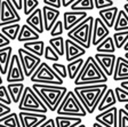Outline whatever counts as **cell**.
<instances>
[{
	"mask_svg": "<svg viewBox=\"0 0 128 127\" xmlns=\"http://www.w3.org/2000/svg\"><path fill=\"white\" fill-rule=\"evenodd\" d=\"M106 89V82H101L92 85H79L73 88V92L85 106L87 113H93L97 109L100 101Z\"/></svg>",
	"mask_w": 128,
	"mask_h": 127,
	"instance_id": "cell-1",
	"label": "cell"
},
{
	"mask_svg": "<svg viewBox=\"0 0 128 127\" xmlns=\"http://www.w3.org/2000/svg\"><path fill=\"white\" fill-rule=\"evenodd\" d=\"M32 88L38 94L44 103L47 105L48 110L55 112L62 102L64 95L66 94L68 88L63 85H50V84H39L33 82Z\"/></svg>",
	"mask_w": 128,
	"mask_h": 127,
	"instance_id": "cell-2",
	"label": "cell"
},
{
	"mask_svg": "<svg viewBox=\"0 0 128 127\" xmlns=\"http://www.w3.org/2000/svg\"><path fill=\"white\" fill-rule=\"evenodd\" d=\"M74 86L79 85H92V84H101L108 82V76L102 70L100 64L96 62L94 56H89L84 62V65L73 80Z\"/></svg>",
	"mask_w": 128,
	"mask_h": 127,
	"instance_id": "cell-3",
	"label": "cell"
},
{
	"mask_svg": "<svg viewBox=\"0 0 128 127\" xmlns=\"http://www.w3.org/2000/svg\"><path fill=\"white\" fill-rule=\"evenodd\" d=\"M94 17L87 16L84 21H81L78 25L72 28L68 31V38L74 40L79 45L85 47L86 49L90 48L92 46V33H93Z\"/></svg>",
	"mask_w": 128,
	"mask_h": 127,
	"instance_id": "cell-4",
	"label": "cell"
},
{
	"mask_svg": "<svg viewBox=\"0 0 128 127\" xmlns=\"http://www.w3.org/2000/svg\"><path fill=\"white\" fill-rule=\"evenodd\" d=\"M20 111H32V112H42L47 113L48 108L44 101L38 96V94L33 90L32 86H26L21 96L18 104Z\"/></svg>",
	"mask_w": 128,
	"mask_h": 127,
	"instance_id": "cell-5",
	"label": "cell"
},
{
	"mask_svg": "<svg viewBox=\"0 0 128 127\" xmlns=\"http://www.w3.org/2000/svg\"><path fill=\"white\" fill-rule=\"evenodd\" d=\"M55 112L57 114L78 117H85L87 114L85 106L82 105V103L80 102V100L73 90H68Z\"/></svg>",
	"mask_w": 128,
	"mask_h": 127,
	"instance_id": "cell-6",
	"label": "cell"
},
{
	"mask_svg": "<svg viewBox=\"0 0 128 127\" xmlns=\"http://www.w3.org/2000/svg\"><path fill=\"white\" fill-rule=\"evenodd\" d=\"M30 80L32 82H39V84H50V85H63L64 79H62L55 70L49 66L46 62H41L36 71L31 74Z\"/></svg>",
	"mask_w": 128,
	"mask_h": 127,
	"instance_id": "cell-7",
	"label": "cell"
},
{
	"mask_svg": "<svg viewBox=\"0 0 128 127\" xmlns=\"http://www.w3.org/2000/svg\"><path fill=\"white\" fill-rule=\"evenodd\" d=\"M20 21L21 16L12 0H0V28Z\"/></svg>",
	"mask_w": 128,
	"mask_h": 127,
	"instance_id": "cell-8",
	"label": "cell"
},
{
	"mask_svg": "<svg viewBox=\"0 0 128 127\" xmlns=\"http://www.w3.org/2000/svg\"><path fill=\"white\" fill-rule=\"evenodd\" d=\"M18 57L20 61H21L25 77H31V74L36 71V69L41 63V58L39 56L29 52L24 47L18 48Z\"/></svg>",
	"mask_w": 128,
	"mask_h": 127,
	"instance_id": "cell-9",
	"label": "cell"
},
{
	"mask_svg": "<svg viewBox=\"0 0 128 127\" xmlns=\"http://www.w3.org/2000/svg\"><path fill=\"white\" fill-rule=\"evenodd\" d=\"M24 79H25V74H24L23 68H22L21 61H20L18 54H14V55H12L10 62H9L8 71L6 74V80H7V82H23Z\"/></svg>",
	"mask_w": 128,
	"mask_h": 127,
	"instance_id": "cell-10",
	"label": "cell"
},
{
	"mask_svg": "<svg viewBox=\"0 0 128 127\" xmlns=\"http://www.w3.org/2000/svg\"><path fill=\"white\" fill-rule=\"evenodd\" d=\"M18 118L22 127H40V125L47 119V116L42 112L20 111Z\"/></svg>",
	"mask_w": 128,
	"mask_h": 127,
	"instance_id": "cell-11",
	"label": "cell"
},
{
	"mask_svg": "<svg viewBox=\"0 0 128 127\" xmlns=\"http://www.w3.org/2000/svg\"><path fill=\"white\" fill-rule=\"evenodd\" d=\"M94 57L108 77H112L117 61V56L114 53H96Z\"/></svg>",
	"mask_w": 128,
	"mask_h": 127,
	"instance_id": "cell-12",
	"label": "cell"
},
{
	"mask_svg": "<svg viewBox=\"0 0 128 127\" xmlns=\"http://www.w3.org/2000/svg\"><path fill=\"white\" fill-rule=\"evenodd\" d=\"M108 36H110V28L102 21L101 17L94 19L93 33H92V45L97 46Z\"/></svg>",
	"mask_w": 128,
	"mask_h": 127,
	"instance_id": "cell-13",
	"label": "cell"
},
{
	"mask_svg": "<svg viewBox=\"0 0 128 127\" xmlns=\"http://www.w3.org/2000/svg\"><path fill=\"white\" fill-rule=\"evenodd\" d=\"M86 54V48L82 47L81 45H79L78 42H76L74 40L65 39V60L68 62H71L73 60L78 57H82Z\"/></svg>",
	"mask_w": 128,
	"mask_h": 127,
	"instance_id": "cell-14",
	"label": "cell"
},
{
	"mask_svg": "<svg viewBox=\"0 0 128 127\" xmlns=\"http://www.w3.org/2000/svg\"><path fill=\"white\" fill-rule=\"evenodd\" d=\"M88 16L87 12L85 11H71V12H65L64 13V19H63V24H64V30L69 31L72 28H74L76 25L80 23L81 21L86 19Z\"/></svg>",
	"mask_w": 128,
	"mask_h": 127,
	"instance_id": "cell-15",
	"label": "cell"
},
{
	"mask_svg": "<svg viewBox=\"0 0 128 127\" xmlns=\"http://www.w3.org/2000/svg\"><path fill=\"white\" fill-rule=\"evenodd\" d=\"M95 120L104 122L108 127H118V108L113 105L103 110L95 117Z\"/></svg>",
	"mask_w": 128,
	"mask_h": 127,
	"instance_id": "cell-16",
	"label": "cell"
},
{
	"mask_svg": "<svg viewBox=\"0 0 128 127\" xmlns=\"http://www.w3.org/2000/svg\"><path fill=\"white\" fill-rule=\"evenodd\" d=\"M42 16H44V24H45V30L46 31H50L53 25L56 23V21L58 20L60 15V9L52 6L45 5L42 8Z\"/></svg>",
	"mask_w": 128,
	"mask_h": 127,
	"instance_id": "cell-17",
	"label": "cell"
},
{
	"mask_svg": "<svg viewBox=\"0 0 128 127\" xmlns=\"http://www.w3.org/2000/svg\"><path fill=\"white\" fill-rule=\"evenodd\" d=\"M26 24L30 25L32 29H34L38 33H42L45 31V24H44V16H42V9L36 8L30 15L26 16Z\"/></svg>",
	"mask_w": 128,
	"mask_h": 127,
	"instance_id": "cell-18",
	"label": "cell"
},
{
	"mask_svg": "<svg viewBox=\"0 0 128 127\" xmlns=\"http://www.w3.org/2000/svg\"><path fill=\"white\" fill-rule=\"evenodd\" d=\"M113 80L114 81H122V80H128V58L125 56L117 57L116 61L114 71H113Z\"/></svg>",
	"mask_w": 128,
	"mask_h": 127,
	"instance_id": "cell-19",
	"label": "cell"
},
{
	"mask_svg": "<svg viewBox=\"0 0 128 127\" xmlns=\"http://www.w3.org/2000/svg\"><path fill=\"white\" fill-rule=\"evenodd\" d=\"M56 127H85L82 124V117L57 114L55 118Z\"/></svg>",
	"mask_w": 128,
	"mask_h": 127,
	"instance_id": "cell-20",
	"label": "cell"
},
{
	"mask_svg": "<svg viewBox=\"0 0 128 127\" xmlns=\"http://www.w3.org/2000/svg\"><path fill=\"white\" fill-rule=\"evenodd\" d=\"M118 12H119L118 7H116V6H110V7L100 9L98 15H100V17L102 19V21H103L104 23L106 24L108 27L111 29V28H113V25H114V22H116V19H117Z\"/></svg>",
	"mask_w": 128,
	"mask_h": 127,
	"instance_id": "cell-21",
	"label": "cell"
},
{
	"mask_svg": "<svg viewBox=\"0 0 128 127\" xmlns=\"http://www.w3.org/2000/svg\"><path fill=\"white\" fill-rule=\"evenodd\" d=\"M117 102L118 101H117V97H116L114 89L108 87V89L105 90V93L103 94V96H102L101 101H100L98 105H97V110H98L100 112L103 111V110H106V109L116 105Z\"/></svg>",
	"mask_w": 128,
	"mask_h": 127,
	"instance_id": "cell-22",
	"label": "cell"
},
{
	"mask_svg": "<svg viewBox=\"0 0 128 127\" xmlns=\"http://www.w3.org/2000/svg\"><path fill=\"white\" fill-rule=\"evenodd\" d=\"M40 33H38L34 29H32L30 25H28L26 23L21 25V30L18 32L17 36V40L20 42H26V41H32V40L39 39Z\"/></svg>",
	"mask_w": 128,
	"mask_h": 127,
	"instance_id": "cell-23",
	"label": "cell"
},
{
	"mask_svg": "<svg viewBox=\"0 0 128 127\" xmlns=\"http://www.w3.org/2000/svg\"><path fill=\"white\" fill-rule=\"evenodd\" d=\"M12 55H13V48L10 46L0 48V72H1L2 76L7 74Z\"/></svg>",
	"mask_w": 128,
	"mask_h": 127,
	"instance_id": "cell-24",
	"label": "cell"
},
{
	"mask_svg": "<svg viewBox=\"0 0 128 127\" xmlns=\"http://www.w3.org/2000/svg\"><path fill=\"white\" fill-rule=\"evenodd\" d=\"M7 88H8V92H9V95H10V97H12L13 103L18 104L20 100H21V96L24 92V88H25L24 84L21 81L8 82Z\"/></svg>",
	"mask_w": 128,
	"mask_h": 127,
	"instance_id": "cell-25",
	"label": "cell"
},
{
	"mask_svg": "<svg viewBox=\"0 0 128 127\" xmlns=\"http://www.w3.org/2000/svg\"><path fill=\"white\" fill-rule=\"evenodd\" d=\"M25 49H28L29 52L31 53L36 54L38 55L39 57H42L44 56V53H45V42L42 40H32V41H26L24 42V46H23Z\"/></svg>",
	"mask_w": 128,
	"mask_h": 127,
	"instance_id": "cell-26",
	"label": "cell"
},
{
	"mask_svg": "<svg viewBox=\"0 0 128 127\" xmlns=\"http://www.w3.org/2000/svg\"><path fill=\"white\" fill-rule=\"evenodd\" d=\"M84 58L81 57H78L73 61L69 62V64L66 65V69H68V78H70L71 80H74L76 77L78 76V73L80 72L81 68L84 65Z\"/></svg>",
	"mask_w": 128,
	"mask_h": 127,
	"instance_id": "cell-27",
	"label": "cell"
},
{
	"mask_svg": "<svg viewBox=\"0 0 128 127\" xmlns=\"http://www.w3.org/2000/svg\"><path fill=\"white\" fill-rule=\"evenodd\" d=\"M0 127H22L18 113L9 112L0 118Z\"/></svg>",
	"mask_w": 128,
	"mask_h": 127,
	"instance_id": "cell-28",
	"label": "cell"
},
{
	"mask_svg": "<svg viewBox=\"0 0 128 127\" xmlns=\"http://www.w3.org/2000/svg\"><path fill=\"white\" fill-rule=\"evenodd\" d=\"M117 48L114 45L113 38L108 36L104 40H102L98 45L96 46V52L97 53H114Z\"/></svg>",
	"mask_w": 128,
	"mask_h": 127,
	"instance_id": "cell-29",
	"label": "cell"
},
{
	"mask_svg": "<svg viewBox=\"0 0 128 127\" xmlns=\"http://www.w3.org/2000/svg\"><path fill=\"white\" fill-rule=\"evenodd\" d=\"M20 30H21L20 22L12 23V24H7V25H4V27L0 28V31L2 32L5 36H7L10 40H16L17 39V36H18Z\"/></svg>",
	"mask_w": 128,
	"mask_h": 127,
	"instance_id": "cell-30",
	"label": "cell"
},
{
	"mask_svg": "<svg viewBox=\"0 0 128 127\" xmlns=\"http://www.w3.org/2000/svg\"><path fill=\"white\" fill-rule=\"evenodd\" d=\"M113 30L114 31L128 30V14L126 13L125 9H121L118 12L117 19H116L114 25H113Z\"/></svg>",
	"mask_w": 128,
	"mask_h": 127,
	"instance_id": "cell-31",
	"label": "cell"
},
{
	"mask_svg": "<svg viewBox=\"0 0 128 127\" xmlns=\"http://www.w3.org/2000/svg\"><path fill=\"white\" fill-rule=\"evenodd\" d=\"M70 7H71V11L90 12L95 8V5H94V0H74L70 5Z\"/></svg>",
	"mask_w": 128,
	"mask_h": 127,
	"instance_id": "cell-32",
	"label": "cell"
},
{
	"mask_svg": "<svg viewBox=\"0 0 128 127\" xmlns=\"http://www.w3.org/2000/svg\"><path fill=\"white\" fill-rule=\"evenodd\" d=\"M49 45L56 50V53L60 56H64L65 54V40L62 36H57V37H52L49 39Z\"/></svg>",
	"mask_w": 128,
	"mask_h": 127,
	"instance_id": "cell-33",
	"label": "cell"
},
{
	"mask_svg": "<svg viewBox=\"0 0 128 127\" xmlns=\"http://www.w3.org/2000/svg\"><path fill=\"white\" fill-rule=\"evenodd\" d=\"M113 40H114V45L117 49H121L125 46V44L128 41V30L124 31H116L113 35Z\"/></svg>",
	"mask_w": 128,
	"mask_h": 127,
	"instance_id": "cell-34",
	"label": "cell"
},
{
	"mask_svg": "<svg viewBox=\"0 0 128 127\" xmlns=\"http://www.w3.org/2000/svg\"><path fill=\"white\" fill-rule=\"evenodd\" d=\"M39 0H23V13L25 15H30L36 8H38Z\"/></svg>",
	"mask_w": 128,
	"mask_h": 127,
	"instance_id": "cell-35",
	"label": "cell"
},
{
	"mask_svg": "<svg viewBox=\"0 0 128 127\" xmlns=\"http://www.w3.org/2000/svg\"><path fill=\"white\" fill-rule=\"evenodd\" d=\"M114 93H116V97L119 103H128V90L126 88L118 86L114 88Z\"/></svg>",
	"mask_w": 128,
	"mask_h": 127,
	"instance_id": "cell-36",
	"label": "cell"
},
{
	"mask_svg": "<svg viewBox=\"0 0 128 127\" xmlns=\"http://www.w3.org/2000/svg\"><path fill=\"white\" fill-rule=\"evenodd\" d=\"M44 57L48 61H52V62H58L60 57L61 56L58 54L56 53V50L52 47L50 45L49 46H46L45 47V53H44Z\"/></svg>",
	"mask_w": 128,
	"mask_h": 127,
	"instance_id": "cell-37",
	"label": "cell"
},
{
	"mask_svg": "<svg viewBox=\"0 0 128 127\" xmlns=\"http://www.w3.org/2000/svg\"><path fill=\"white\" fill-rule=\"evenodd\" d=\"M118 127H128V111L125 108L118 110Z\"/></svg>",
	"mask_w": 128,
	"mask_h": 127,
	"instance_id": "cell-38",
	"label": "cell"
},
{
	"mask_svg": "<svg viewBox=\"0 0 128 127\" xmlns=\"http://www.w3.org/2000/svg\"><path fill=\"white\" fill-rule=\"evenodd\" d=\"M50 66L53 68L54 70H55V72L58 74V76L62 78V79H65V78H68V69H66V65H64V64H61V63H58V62H53V64H52Z\"/></svg>",
	"mask_w": 128,
	"mask_h": 127,
	"instance_id": "cell-39",
	"label": "cell"
},
{
	"mask_svg": "<svg viewBox=\"0 0 128 127\" xmlns=\"http://www.w3.org/2000/svg\"><path fill=\"white\" fill-rule=\"evenodd\" d=\"M0 102H4V103L8 104V105H10L13 103L7 86H4V85H0Z\"/></svg>",
	"mask_w": 128,
	"mask_h": 127,
	"instance_id": "cell-40",
	"label": "cell"
},
{
	"mask_svg": "<svg viewBox=\"0 0 128 127\" xmlns=\"http://www.w3.org/2000/svg\"><path fill=\"white\" fill-rule=\"evenodd\" d=\"M50 36L52 37H57V36H62L64 32V24L63 21H56V23L53 25V28L50 29Z\"/></svg>",
	"mask_w": 128,
	"mask_h": 127,
	"instance_id": "cell-41",
	"label": "cell"
},
{
	"mask_svg": "<svg viewBox=\"0 0 128 127\" xmlns=\"http://www.w3.org/2000/svg\"><path fill=\"white\" fill-rule=\"evenodd\" d=\"M114 0H94V5L96 9H102V8H106L110 6H113Z\"/></svg>",
	"mask_w": 128,
	"mask_h": 127,
	"instance_id": "cell-42",
	"label": "cell"
},
{
	"mask_svg": "<svg viewBox=\"0 0 128 127\" xmlns=\"http://www.w3.org/2000/svg\"><path fill=\"white\" fill-rule=\"evenodd\" d=\"M9 112H12L10 105H8V104L4 103V102H0V118L5 116V114L9 113Z\"/></svg>",
	"mask_w": 128,
	"mask_h": 127,
	"instance_id": "cell-43",
	"label": "cell"
},
{
	"mask_svg": "<svg viewBox=\"0 0 128 127\" xmlns=\"http://www.w3.org/2000/svg\"><path fill=\"white\" fill-rule=\"evenodd\" d=\"M10 41H12V40L9 39L7 36H5L2 32L0 31V48L6 47V46H9Z\"/></svg>",
	"mask_w": 128,
	"mask_h": 127,
	"instance_id": "cell-44",
	"label": "cell"
},
{
	"mask_svg": "<svg viewBox=\"0 0 128 127\" xmlns=\"http://www.w3.org/2000/svg\"><path fill=\"white\" fill-rule=\"evenodd\" d=\"M45 5L48 6H52V7H55V8H61L62 7V0H42Z\"/></svg>",
	"mask_w": 128,
	"mask_h": 127,
	"instance_id": "cell-45",
	"label": "cell"
},
{
	"mask_svg": "<svg viewBox=\"0 0 128 127\" xmlns=\"http://www.w3.org/2000/svg\"><path fill=\"white\" fill-rule=\"evenodd\" d=\"M40 127H56V121L53 118H49V119H46L42 124L40 125Z\"/></svg>",
	"mask_w": 128,
	"mask_h": 127,
	"instance_id": "cell-46",
	"label": "cell"
},
{
	"mask_svg": "<svg viewBox=\"0 0 128 127\" xmlns=\"http://www.w3.org/2000/svg\"><path fill=\"white\" fill-rule=\"evenodd\" d=\"M12 3L16 7L17 11H22L23 9V0H12Z\"/></svg>",
	"mask_w": 128,
	"mask_h": 127,
	"instance_id": "cell-47",
	"label": "cell"
},
{
	"mask_svg": "<svg viewBox=\"0 0 128 127\" xmlns=\"http://www.w3.org/2000/svg\"><path fill=\"white\" fill-rule=\"evenodd\" d=\"M74 0H62V7H69Z\"/></svg>",
	"mask_w": 128,
	"mask_h": 127,
	"instance_id": "cell-48",
	"label": "cell"
},
{
	"mask_svg": "<svg viewBox=\"0 0 128 127\" xmlns=\"http://www.w3.org/2000/svg\"><path fill=\"white\" fill-rule=\"evenodd\" d=\"M92 126H93V127H108L106 125L104 124V122H102V121H97V120H96V122H94V124L92 125Z\"/></svg>",
	"mask_w": 128,
	"mask_h": 127,
	"instance_id": "cell-49",
	"label": "cell"
},
{
	"mask_svg": "<svg viewBox=\"0 0 128 127\" xmlns=\"http://www.w3.org/2000/svg\"><path fill=\"white\" fill-rule=\"evenodd\" d=\"M120 86L128 90V80H122V81H120Z\"/></svg>",
	"mask_w": 128,
	"mask_h": 127,
	"instance_id": "cell-50",
	"label": "cell"
},
{
	"mask_svg": "<svg viewBox=\"0 0 128 127\" xmlns=\"http://www.w3.org/2000/svg\"><path fill=\"white\" fill-rule=\"evenodd\" d=\"M122 49L125 50V52H128V41L125 44V46H124V47H122Z\"/></svg>",
	"mask_w": 128,
	"mask_h": 127,
	"instance_id": "cell-51",
	"label": "cell"
},
{
	"mask_svg": "<svg viewBox=\"0 0 128 127\" xmlns=\"http://www.w3.org/2000/svg\"><path fill=\"white\" fill-rule=\"evenodd\" d=\"M124 9H125V11H126V13L128 14V3H127V4H125V5H124Z\"/></svg>",
	"mask_w": 128,
	"mask_h": 127,
	"instance_id": "cell-52",
	"label": "cell"
},
{
	"mask_svg": "<svg viewBox=\"0 0 128 127\" xmlns=\"http://www.w3.org/2000/svg\"><path fill=\"white\" fill-rule=\"evenodd\" d=\"M4 80H2V74H1V72H0V85H2Z\"/></svg>",
	"mask_w": 128,
	"mask_h": 127,
	"instance_id": "cell-53",
	"label": "cell"
},
{
	"mask_svg": "<svg viewBox=\"0 0 128 127\" xmlns=\"http://www.w3.org/2000/svg\"><path fill=\"white\" fill-rule=\"evenodd\" d=\"M125 109L128 111V103H125Z\"/></svg>",
	"mask_w": 128,
	"mask_h": 127,
	"instance_id": "cell-54",
	"label": "cell"
},
{
	"mask_svg": "<svg viewBox=\"0 0 128 127\" xmlns=\"http://www.w3.org/2000/svg\"><path fill=\"white\" fill-rule=\"evenodd\" d=\"M125 57L128 58V52H126V53H125Z\"/></svg>",
	"mask_w": 128,
	"mask_h": 127,
	"instance_id": "cell-55",
	"label": "cell"
},
{
	"mask_svg": "<svg viewBox=\"0 0 128 127\" xmlns=\"http://www.w3.org/2000/svg\"><path fill=\"white\" fill-rule=\"evenodd\" d=\"M126 1H127V3H128V0H126Z\"/></svg>",
	"mask_w": 128,
	"mask_h": 127,
	"instance_id": "cell-56",
	"label": "cell"
}]
</instances>
